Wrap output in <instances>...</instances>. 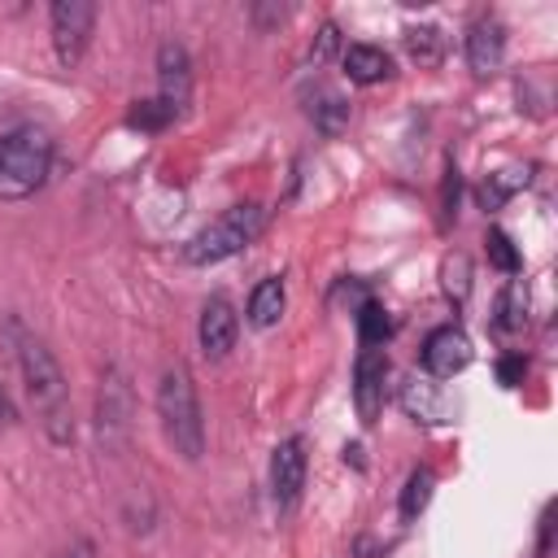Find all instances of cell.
Masks as SVG:
<instances>
[{"label": "cell", "instance_id": "2e32d148", "mask_svg": "<svg viewBox=\"0 0 558 558\" xmlns=\"http://www.w3.org/2000/svg\"><path fill=\"white\" fill-rule=\"evenodd\" d=\"M432 488H436L432 466H414V471H410V480H405V488H401V501H397V510H401V519H405V523H410V519H418V514L427 510Z\"/></svg>", "mask_w": 558, "mask_h": 558}, {"label": "cell", "instance_id": "9a60e30c", "mask_svg": "<svg viewBox=\"0 0 558 558\" xmlns=\"http://www.w3.org/2000/svg\"><path fill=\"white\" fill-rule=\"evenodd\" d=\"M401 405H405V414H414L423 423H445V397L436 392L432 379H405L401 384Z\"/></svg>", "mask_w": 558, "mask_h": 558}, {"label": "cell", "instance_id": "f1b7e54d", "mask_svg": "<svg viewBox=\"0 0 558 558\" xmlns=\"http://www.w3.org/2000/svg\"><path fill=\"white\" fill-rule=\"evenodd\" d=\"M549 545H554V501L545 506V514H541V536H536V554H549Z\"/></svg>", "mask_w": 558, "mask_h": 558}, {"label": "cell", "instance_id": "8992f818", "mask_svg": "<svg viewBox=\"0 0 558 558\" xmlns=\"http://www.w3.org/2000/svg\"><path fill=\"white\" fill-rule=\"evenodd\" d=\"M301 488H305V440L288 436L270 453V497H275V510L292 514L296 501H301Z\"/></svg>", "mask_w": 558, "mask_h": 558}, {"label": "cell", "instance_id": "d6986e66", "mask_svg": "<svg viewBox=\"0 0 558 558\" xmlns=\"http://www.w3.org/2000/svg\"><path fill=\"white\" fill-rule=\"evenodd\" d=\"M405 52H410L423 70H432V65L440 61V52H445V35H440L436 26H410V31H405Z\"/></svg>", "mask_w": 558, "mask_h": 558}, {"label": "cell", "instance_id": "44dd1931", "mask_svg": "<svg viewBox=\"0 0 558 558\" xmlns=\"http://www.w3.org/2000/svg\"><path fill=\"white\" fill-rule=\"evenodd\" d=\"M388 331H392V323H388L384 305H379V301H362V310H357V336H362V349H379V344L388 340Z\"/></svg>", "mask_w": 558, "mask_h": 558}, {"label": "cell", "instance_id": "4316f807", "mask_svg": "<svg viewBox=\"0 0 558 558\" xmlns=\"http://www.w3.org/2000/svg\"><path fill=\"white\" fill-rule=\"evenodd\" d=\"M458 214V166L449 161L445 166V218H453Z\"/></svg>", "mask_w": 558, "mask_h": 558}, {"label": "cell", "instance_id": "ac0fdd59", "mask_svg": "<svg viewBox=\"0 0 558 558\" xmlns=\"http://www.w3.org/2000/svg\"><path fill=\"white\" fill-rule=\"evenodd\" d=\"M527 323V283L523 279H510L506 292L497 296V327L501 331H519Z\"/></svg>", "mask_w": 558, "mask_h": 558}, {"label": "cell", "instance_id": "484cf974", "mask_svg": "<svg viewBox=\"0 0 558 558\" xmlns=\"http://www.w3.org/2000/svg\"><path fill=\"white\" fill-rule=\"evenodd\" d=\"M288 17V4H253V22L262 26V31H270V26H279Z\"/></svg>", "mask_w": 558, "mask_h": 558}, {"label": "cell", "instance_id": "1f68e13d", "mask_svg": "<svg viewBox=\"0 0 558 558\" xmlns=\"http://www.w3.org/2000/svg\"><path fill=\"white\" fill-rule=\"evenodd\" d=\"M344 462H353V466H362V449H357V445H344Z\"/></svg>", "mask_w": 558, "mask_h": 558}, {"label": "cell", "instance_id": "ffe728a7", "mask_svg": "<svg viewBox=\"0 0 558 558\" xmlns=\"http://www.w3.org/2000/svg\"><path fill=\"white\" fill-rule=\"evenodd\" d=\"M174 118H179V109H174V105H166L161 96L135 100V109L126 113V122H131V126H140V131H161V126H170Z\"/></svg>", "mask_w": 558, "mask_h": 558}, {"label": "cell", "instance_id": "5bb4252c", "mask_svg": "<svg viewBox=\"0 0 558 558\" xmlns=\"http://www.w3.org/2000/svg\"><path fill=\"white\" fill-rule=\"evenodd\" d=\"M96 418H100V432H118L126 423V384H122V371L118 366H109L105 379H100Z\"/></svg>", "mask_w": 558, "mask_h": 558}, {"label": "cell", "instance_id": "9c48e42d", "mask_svg": "<svg viewBox=\"0 0 558 558\" xmlns=\"http://www.w3.org/2000/svg\"><path fill=\"white\" fill-rule=\"evenodd\" d=\"M157 96H161L166 105H174L179 113H183V105H187V96H192V57H187V48L174 44V39H166V44L157 48Z\"/></svg>", "mask_w": 558, "mask_h": 558}, {"label": "cell", "instance_id": "d4e9b609", "mask_svg": "<svg viewBox=\"0 0 558 558\" xmlns=\"http://www.w3.org/2000/svg\"><path fill=\"white\" fill-rule=\"evenodd\" d=\"M336 44H340V31H336V22H327V26L318 31V44L310 48V61H314V65H323V61L331 57V48H336Z\"/></svg>", "mask_w": 558, "mask_h": 558}, {"label": "cell", "instance_id": "30bf717a", "mask_svg": "<svg viewBox=\"0 0 558 558\" xmlns=\"http://www.w3.org/2000/svg\"><path fill=\"white\" fill-rule=\"evenodd\" d=\"M235 331H240V318H235L231 301L227 296H209L205 310H201V323H196L205 357H227L235 349Z\"/></svg>", "mask_w": 558, "mask_h": 558}, {"label": "cell", "instance_id": "f546056e", "mask_svg": "<svg viewBox=\"0 0 558 558\" xmlns=\"http://www.w3.org/2000/svg\"><path fill=\"white\" fill-rule=\"evenodd\" d=\"M13 418H17V410H13V401H9V392L0 388V432H9V427H13Z\"/></svg>", "mask_w": 558, "mask_h": 558}, {"label": "cell", "instance_id": "83f0119b", "mask_svg": "<svg viewBox=\"0 0 558 558\" xmlns=\"http://www.w3.org/2000/svg\"><path fill=\"white\" fill-rule=\"evenodd\" d=\"M523 371H527V362H523V357H506V362L497 366V375H501V384H506V388H514V384L523 379Z\"/></svg>", "mask_w": 558, "mask_h": 558}, {"label": "cell", "instance_id": "cb8c5ba5", "mask_svg": "<svg viewBox=\"0 0 558 558\" xmlns=\"http://www.w3.org/2000/svg\"><path fill=\"white\" fill-rule=\"evenodd\" d=\"M484 244H488V262H493L497 270H506V275H519V270H523V257H519V248L510 244V235H506L501 227H493V231L484 235Z\"/></svg>", "mask_w": 558, "mask_h": 558}, {"label": "cell", "instance_id": "ba28073f", "mask_svg": "<svg viewBox=\"0 0 558 558\" xmlns=\"http://www.w3.org/2000/svg\"><path fill=\"white\" fill-rule=\"evenodd\" d=\"M471 362V340L462 327H436L427 340H423V371L432 379H453L458 371H466Z\"/></svg>", "mask_w": 558, "mask_h": 558}, {"label": "cell", "instance_id": "52a82bcc", "mask_svg": "<svg viewBox=\"0 0 558 558\" xmlns=\"http://www.w3.org/2000/svg\"><path fill=\"white\" fill-rule=\"evenodd\" d=\"M384 379H388V357L384 349H362L357 362H353V405H357V418L366 427L379 423V410H384Z\"/></svg>", "mask_w": 558, "mask_h": 558}, {"label": "cell", "instance_id": "7a4b0ae2", "mask_svg": "<svg viewBox=\"0 0 558 558\" xmlns=\"http://www.w3.org/2000/svg\"><path fill=\"white\" fill-rule=\"evenodd\" d=\"M157 418H161L166 445L183 462H201V453H205V418H201L192 371L183 362H174V366L161 371V384H157Z\"/></svg>", "mask_w": 558, "mask_h": 558}, {"label": "cell", "instance_id": "277c9868", "mask_svg": "<svg viewBox=\"0 0 558 558\" xmlns=\"http://www.w3.org/2000/svg\"><path fill=\"white\" fill-rule=\"evenodd\" d=\"M266 218H270V214H266V205H257V201L222 209L214 222H205V227L187 240L183 262H187V266H218V262L235 257L240 248H248V244L266 231Z\"/></svg>", "mask_w": 558, "mask_h": 558}, {"label": "cell", "instance_id": "6da1fadb", "mask_svg": "<svg viewBox=\"0 0 558 558\" xmlns=\"http://www.w3.org/2000/svg\"><path fill=\"white\" fill-rule=\"evenodd\" d=\"M9 336H13V353H17V371L26 384V397L35 405L39 427L48 432L52 445H70L74 440V414H70V384L52 357V349L44 344V336L26 331L17 318H9Z\"/></svg>", "mask_w": 558, "mask_h": 558}, {"label": "cell", "instance_id": "7402d4cb", "mask_svg": "<svg viewBox=\"0 0 558 558\" xmlns=\"http://www.w3.org/2000/svg\"><path fill=\"white\" fill-rule=\"evenodd\" d=\"M523 183H527V170H523V174H519V170H497V174L484 179L480 205H484V209H501V201H506L514 187H523Z\"/></svg>", "mask_w": 558, "mask_h": 558}, {"label": "cell", "instance_id": "4fadbf2b", "mask_svg": "<svg viewBox=\"0 0 558 558\" xmlns=\"http://www.w3.org/2000/svg\"><path fill=\"white\" fill-rule=\"evenodd\" d=\"M283 305H288L283 279H279V275H270V279H262V283L253 288V296H248V323H253L257 331H266V327H275V323H279Z\"/></svg>", "mask_w": 558, "mask_h": 558}, {"label": "cell", "instance_id": "8fae6325", "mask_svg": "<svg viewBox=\"0 0 558 558\" xmlns=\"http://www.w3.org/2000/svg\"><path fill=\"white\" fill-rule=\"evenodd\" d=\"M501 57H506V26L497 17H475L466 31V65L484 78L501 65Z\"/></svg>", "mask_w": 558, "mask_h": 558}, {"label": "cell", "instance_id": "4dcf8cb0", "mask_svg": "<svg viewBox=\"0 0 558 558\" xmlns=\"http://www.w3.org/2000/svg\"><path fill=\"white\" fill-rule=\"evenodd\" d=\"M65 558H96V545H92V541H83V536H78V541H74V545H70V554H65Z\"/></svg>", "mask_w": 558, "mask_h": 558}, {"label": "cell", "instance_id": "5b68a950", "mask_svg": "<svg viewBox=\"0 0 558 558\" xmlns=\"http://www.w3.org/2000/svg\"><path fill=\"white\" fill-rule=\"evenodd\" d=\"M48 22H52V48H57V61L65 70H74L92 44V26H96V4L92 0H57L48 9Z\"/></svg>", "mask_w": 558, "mask_h": 558}, {"label": "cell", "instance_id": "3957f363", "mask_svg": "<svg viewBox=\"0 0 558 558\" xmlns=\"http://www.w3.org/2000/svg\"><path fill=\"white\" fill-rule=\"evenodd\" d=\"M52 170V135L35 122H22L0 135V201H26L44 187Z\"/></svg>", "mask_w": 558, "mask_h": 558}, {"label": "cell", "instance_id": "e0dca14e", "mask_svg": "<svg viewBox=\"0 0 558 558\" xmlns=\"http://www.w3.org/2000/svg\"><path fill=\"white\" fill-rule=\"evenodd\" d=\"M310 118H314V126H318L323 135H340L344 122H349V105H344V96H336V92H318V96L310 100Z\"/></svg>", "mask_w": 558, "mask_h": 558}, {"label": "cell", "instance_id": "603a6c76", "mask_svg": "<svg viewBox=\"0 0 558 558\" xmlns=\"http://www.w3.org/2000/svg\"><path fill=\"white\" fill-rule=\"evenodd\" d=\"M440 279H445V292L453 296V305H462L466 292H471V262H466L462 253H449V257L440 262Z\"/></svg>", "mask_w": 558, "mask_h": 558}, {"label": "cell", "instance_id": "7c38bea8", "mask_svg": "<svg viewBox=\"0 0 558 558\" xmlns=\"http://www.w3.org/2000/svg\"><path fill=\"white\" fill-rule=\"evenodd\" d=\"M344 74H349L353 83L371 87V83L392 78V61H388V52L375 48V44H349V48H344Z\"/></svg>", "mask_w": 558, "mask_h": 558}]
</instances>
